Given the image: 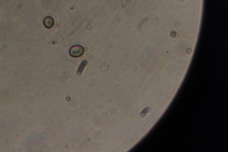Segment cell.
I'll use <instances>...</instances> for the list:
<instances>
[{
  "instance_id": "1",
  "label": "cell",
  "mask_w": 228,
  "mask_h": 152,
  "mask_svg": "<svg viewBox=\"0 0 228 152\" xmlns=\"http://www.w3.org/2000/svg\"><path fill=\"white\" fill-rule=\"evenodd\" d=\"M85 49L83 46L79 45H76L70 48L69 50V54L72 57L77 58L83 55Z\"/></svg>"
},
{
  "instance_id": "2",
  "label": "cell",
  "mask_w": 228,
  "mask_h": 152,
  "mask_svg": "<svg viewBox=\"0 0 228 152\" xmlns=\"http://www.w3.org/2000/svg\"><path fill=\"white\" fill-rule=\"evenodd\" d=\"M55 24V21L53 18L50 16H47L43 20V25L47 29L52 28Z\"/></svg>"
},
{
  "instance_id": "3",
  "label": "cell",
  "mask_w": 228,
  "mask_h": 152,
  "mask_svg": "<svg viewBox=\"0 0 228 152\" xmlns=\"http://www.w3.org/2000/svg\"><path fill=\"white\" fill-rule=\"evenodd\" d=\"M88 64V62L87 60H83L82 62L81 63L80 65L79 66L77 71V75L79 76L82 75L85 67L87 66Z\"/></svg>"
}]
</instances>
